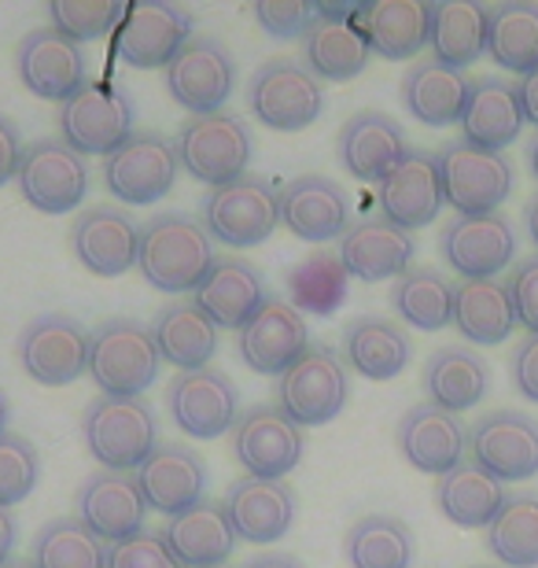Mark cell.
I'll list each match as a JSON object with an SVG mask.
<instances>
[{
  "label": "cell",
  "instance_id": "25",
  "mask_svg": "<svg viewBox=\"0 0 538 568\" xmlns=\"http://www.w3.org/2000/svg\"><path fill=\"white\" fill-rule=\"evenodd\" d=\"M443 181L439 159L425 148H409L406 159L380 181V219L398 230L414 233L420 225H432L443 211Z\"/></svg>",
  "mask_w": 538,
  "mask_h": 568
},
{
  "label": "cell",
  "instance_id": "17",
  "mask_svg": "<svg viewBox=\"0 0 538 568\" xmlns=\"http://www.w3.org/2000/svg\"><path fill=\"white\" fill-rule=\"evenodd\" d=\"M16 71H19V82L27 85L33 97L55 100V104H67V100L89 82L85 49L52 27L22 33V41L16 49Z\"/></svg>",
  "mask_w": 538,
  "mask_h": 568
},
{
  "label": "cell",
  "instance_id": "13",
  "mask_svg": "<svg viewBox=\"0 0 538 568\" xmlns=\"http://www.w3.org/2000/svg\"><path fill=\"white\" fill-rule=\"evenodd\" d=\"M166 89L189 115H214L236 89L233 52L211 33H192L166 63Z\"/></svg>",
  "mask_w": 538,
  "mask_h": 568
},
{
  "label": "cell",
  "instance_id": "27",
  "mask_svg": "<svg viewBox=\"0 0 538 568\" xmlns=\"http://www.w3.org/2000/svg\"><path fill=\"white\" fill-rule=\"evenodd\" d=\"M395 443L417 473L443 476L465 462L468 428L457 414H446L432 403H417L398 422Z\"/></svg>",
  "mask_w": 538,
  "mask_h": 568
},
{
  "label": "cell",
  "instance_id": "30",
  "mask_svg": "<svg viewBox=\"0 0 538 568\" xmlns=\"http://www.w3.org/2000/svg\"><path fill=\"white\" fill-rule=\"evenodd\" d=\"M270 292L266 281L247 258H214L211 274L192 295V303L211 317L217 328H244L262 306H266Z\"/></svg>",
  "mask_w": 538,
  "mask_h": 568
},
{
  "label": "cell",
  "instance_id": "35",
  "mask_svg": "<svg viewBox=\"0 0 538 568\" xmlns=\"http://www.w3.org/2000/svg\"><path fill=\"white\" fill-rule=\"evenodd\" d=\"M509 503L506 484L490 476L484 465L465 458L457 469L435 480V506L457 528H487Z\"/></svg>",
  "mask_w": 538,
  "mask_h": 568
},
{
  "label": "cell",
  "instance_id": "55",
  "mask_svg": "<svg viewBox=\"0 0 538 568\" xmlns=\"http://www.w3.org/2000/svg\"><path fill=\"white\" fill-rule=\"evenodd\" d=\"M517 100H520V115L524 122H531L538 130V67L531 74H524L517 82Z\"/></svg>",
  "mask_w": 538,
  "mask_h": 568
},
{
  "label": "cell",
  "instance_id": "40",
  "mask_svg": "<svg viewBox=\"0 0 538 568\" xmlns=\"http://www.w3.org/2000/svg\"><path fill=\"white\" fill-rule=\"evenodd\" d=\"M487 27H490L487 4H473V0L432 4L428 44L435 49V60L465 71L468 63H476L487 52Z\"/></svg>",
  "mask_w": 538,
  "mask_h": 568
},
{
  "label": "cell",
  "instance_id": "53",
  "mask_svg": "<svg viewBox=\"0 0 538 568\" xmlns=\"http://www.w3.org/2000/svg\"><path fill=\"white\" fill-rule=\"evenodd\" d=\"M509 377H512V388H517L524 399L538 403V336H524L520 344L512 347Z\"/></svg>",
  "mask_w": 538,
  "mask_h": 568
},
{
  "label": "cell",
  "instance_id": "56",
  "mask_svg": "<svg viewBox=\"0 0 538 568\" xmlns=\"http://www.w3.org/2000/svg\"><path fill=\"white\" fill-rule=\"evenodd\" d=\"M16 539H19V525L11 517V509L0 506V565L11 561V550H16Z\"/></svg>",
  "mask_w": 538,
  "mask_h": 568
},
{
  "label": "cell",
  "instance_id": "50",
  "mask_svg": "<svg viewBox=\"0 0 538 568\" xmlns=\"http://www.w3.org/2000/svg\"><path fill=\"white\" fill-rule=\"evenodd\" d=\"M255 22L270 38H306V30L317 22V4H306V0H262V4H255Z\"/></svg>",
  "mask_w": 538,
  "mask_h": 568
},
{
  "label": "cell",
  "instance_id": "45",
  "mask_svg": "<svg viewBox=\"0 0 538 568\" xmlns=\"http://www.w3.org/2000/svg\"><path fill=\"white\" fill-rule=\"evenodd\" d=\"M487 550L490 558L506 568H538V498L535 495H509L501 514L487 525Z\"/></svg>",
  "mask_w": 538,
  "mask_h": 568
},
{
  "label": "cell",
  "instance_id": "29",
  "mask_svg": "<svg viewBox=\"0 0 538 568\" xmlns=\"http://www.w3.org/2000/svg\"><path fill=\"white\" fill-rule=\"evenodd\" d=\"M339 163L358 181H384L409 152L406 130L384 111H358L336 138Z\"/></svg>",
  "mask_w": 538,
  "mask_h": 568
},
{
  "label": "cell",
  "instance_id": "3",
  "mask_svg": "<svg viewBox=\"0 0 538 568\" xmlns=\"http://www.w3.org/2000/svg\"><path fill=\"white\" fill-rule=\"evenodd\" d=\"M82 436L89 454L100 462V469L130 473L141 469L159 447V422L144 399L100 395L85 406Z\"/></svg>",
  "mask_w": 538,
  "mask_h": 568
},
{
  "label": "cell",
  "instance_id": "61",
  "mask_svg": "<svg viewBox=\"0 0 538 568\" xmlns=\"http://www.w3.org/2000/svg\"><path fill=\"white\" fill-rule=\"evenodd\" d=\"M0 568H38V565H33V561H19V558H11V561H4Z\"/></svg>",
  "mask_w": 538,
  "mask_h": 568
},
{
  "label": "cell",
  "instance_id": "54",
  "mask_svg": "<svg viewBox=\"0 0 538 568\" xmlns=\"http://www.w3.org/2000/svg\"><path fill=\"white\" fill-rule=\"evenodd\" d=\"M19 159H22V138H19V126H16V122H11L8 115H0V185H8V181H16Z\"/></svg>",
  "mask_w": 538,
  "mask_h": 568
},
{
  "label": "cell",
  "instance_id": "18",
  "mask_svg": "<svg viewBox=\"0 0 538 568\" xmlns=\"http://www.w3.org/2000/svg\"><path fill=\"white\" fill-rule=\"evenodd\" d=\"M468 458L501 484L538 476V422L520 410H495L468 428Z\"/></svg>",
  "mask_w": 538,
  "mask_h": 568
},
{
  "label": "cell",
  "instance_id": "34",
  "mask_svg": "<svg viewBox=\"0 0 538 568\" xmlns=\"http://www.w3.org/2000/svg\"><path fill=\"white\" fill-rule=\"evenodd\" d=\"M468 89H473V78L432 55V60L409 63L403 74V104L425 126H450V122H461Z\"/></svg>",
  "mask_w": 538,
  "mask_h": 568
},
{
  "label": "cell",
  "instance_id": "9",
  "mask_svg": "<svg viewBox=\"0 0 538 568\" xmlns=\"http://www.w3.org/2000/svg\"><path fill=\"white\" fill-rule=\"evenodd\" d=\"M16 185L33 211L67 214L82 207L89 196V166L71 144H63V138H44L22 144Z\"/></svg>",
  "mask_w": 538,
  "mask_h": 568
},
{
  "label": "cell",
  "instance_id": "31",
  "mask_svg": "<svg viewBox=\"0 0 538 568\" xmlns=\"http://www.w3.org/2000/svg\"><path fill=\"white\" fill-rule=\"evenodd\" d=\"M354 27L369 44V52H380L384 60H414L428 44L432 4H420V0H369V4H362Z\"/></svg>",
  "mask_w": 538,
  "mask_h": 568
},
{
  "label": "cell",
  "instance_id": "47",
  "mask_svg": "<svg viewBox=\"0 0 538 568\" xmlns=\"http://www.w3.org/2000/svg\"><path fill=\"white\" fill-rule=\"evenodd\" d=\"M292 295L295 311L311 314H332L347 300V270H343L339 255H314L303 266L292 270Z\"/></svg>",
  "mask_w": 538,
  "mask_h": 568
},
{
  "label": "cell",
  "instance_id": "23",
  "mask_svg": "<svg viewBox=\"0 0 538 568\" xmlns=\"http://www.w3.org/2000/svg\"><path fill=\"white\" fill-rule=\"evenodd\" d=\"M136 487H141L148 509L166 517H177L185 509L200 506L207 498V462H203L200 450L181 447V443H163V447L152 450L141 469L133 473Z\"/></svg>",
  "mask_w": 538,
  "mask_h": 568
},
{
  "label": "cell",
  "instance_id": "4",
  "mask_svg": "<svg viewBox=\"0 0 538 568\" xmlns=\"http://www.w3.org/2000/svg\"><path fill=\"white\" fill-rule=\"evenodd\" d=\"M60 133L63 144H71L78 155H111L133 138V100L122 85L108 82V78H93L78 93L60 104Z\"/></svg>",
  "mask_w": 538,
  "mask_h": 568
},
{
  "label": "cell",
  "instance_id": "5",
  "mask_svg": "<svg viewBox=\"0 0 538 568\" xmlns=\"http://www.w3.org/2000/svg\"><path fill=\"white\" fill-rule=\"evenodd\" d=\"M247 108L266 130L300 133L325 111V89L300 60H266L247 82Z\"/></svg>",
  "mask_w": 538,
  "mask_h": 568
},
{
  "label": "cell",
  "instance_id": "2",
  "mask_svg": "<svg viewBox=\"0 0 538 568\" xmlns=\"http://www.w3.org/2000/svg\"><path fill=\"white\" fill-rule=\"evenodd\" d=\"M163 355L155 347L152 328L130 317H111L89 336V373L97 388L119 399H141L159 381Z\"/></svg>",
  "mask_w": 538,
  "mask_h": 568
},
{
  "label": "cell",
  "instance_id": "15",
  "mask_svg": "<svg viewBox=\"0 0 538 568\" xmlns=\"http://www.w3.org/2000/svg\"><path fill=\"white\" fill-rule=\"evenodd\" d=\"M439 252L461 281H490L517 255V233L501 211L454 214L439 233Z\"/></svg>",
  "mask_w": 538,
  "mask_h": 568
},
{
  "label": "cell",
  "instance_id": "44",
  "mask_svg": "<svg viewBox=\"0 0 538 568\" xmlns=\"http://www.w3.org/2000/svg\"><path fill=\"white\" fill-rule=\"evenodd\" d=\"M487 52L512 74H531L538 67V4H495L487 27Z\"/></svg>",
  "mask_w": 538,
  "mask_h": 568
},
{
  "label": "cell",
  "instance_id": "14",
  "mask_svg": "<svg viewBox=\"0 0 538 568\" xmlns=\"http://www.w3.org/2000/svg\"><path fill=\"white\" fill-rule=\"evenodd\" d=\"M303 450H306L303 428L288 422V414H284L277 403L251 406L247 414L236 417L233 454L247 469V476L284 480V476L303 462Z\"/></svg>",
  "mask_w": 538,
  "mask_h": 568
},
{
  "label": "cell",
  "instance_id": "60",
  "mask_svg": "<svg viewBox=\"0 0 538 568\" xmlns=\"http://www.w3.org/2000/svg\"><path fill=\"white\" fill-rule=\"evenodd\" d=\"M528 163H531V174H535V181H538V138H535L531 148H528Z\"/></svg>",
  "mask_w": 538,
  "mask_h": 568
},
{
  "label": "cell",
  "instance_id": "19",
  "mask_svg": "<svg viewBox=\"0 0 538 568\" xmlns=\"http://www.w3.org/2000/svg\"><path fill=\"white\" fill-rule=\"evenodd\" d=\"M166 406L174 425L192 439H217L236 425L240 392L222 369L177 373L166 388Z\"/></svg>",
  "mask_w": 538,
  "mask_h": 568
},
{
  "label": "cell",
  "instance_id": "62",
  "mask_svg": "<svg viewBox=\"0 0 538 568\" xmlns=\"http://www.w3.org/2000/svg\"><path fill=\"white\" fill-rule=\"evenodd\" d=\"M473 568H498V565H473Z\"/></svg>",
  "mask_w": 538,
  "mask_h": 568
},
{
  "label": "cell",
  "instance_id": "59",
  "mask_svg": "<svg viewBox=\"0 0 538 568\" xmlns=\"http://www.w3.org/2000/svg\"><path fill=\"white\" fill-rule=\"evenodd\" d=\"M8 422H11V403H8L4 388H0V436L8 432Z\"/></svg>",
  "mask_w": 538,
  "mask_h": 568
},
{
  "label": "cell",
  "instance_id": "37",
  "mask_svg": "<svg viewBox=\"0 0 538 568\" xmlns=\"http://www.w3.org/2000/svg\"><path fill=\"white\" fill-rule=\"evenodd\" d=\"M343 358L365 381H392L414 358V339L387 317H358L343 333Z\"/></svg>",
  "mask_w": 538,
  "mask_h": 568
},
{
  "label": "cell",
  "instance_id": "20",
  "mask_svg": "<svg viewBox=\"0 0 538 568\" xmlns=\"http://www.w3.org/2000/svg\"><path fill=\"white\" fill-rule=\"evenodd\" d=\"M136 247H141V225L114 203H93L71 222V252L97 277H122L125 270H133Z\"/></svg>",
  "mask_w": 538,
  "mask_h": 568
},
{
  "label": "cell",
  "instance_id": "43",
  "mask_svg": "<svg viewBox=\"0 0 538 568\" xmlns=\"http://www.w3.org/2000/svg\"><path fill=\"white\" fill-rule=\"evenodd\" d=\"M392 306L406 325L439 333L446 322H454V284L432 266H409L392 284Z\"/></svg>",
  "mask_w": 538,
  "mask_h": 568
},
{
  "label": "cell",
  "instance_id": "12",
  "mask_svg": "<svg viewBox=\"0 0 538 568\" xmlns=\"http://www.w3.org/2000/svg\"><path fill=\"white\" fill-rule=\"evenodd\" d=\"M19 366L44 388H63L89 373V333L78 317L52 311L41 314L19 333Z\"/></svg>",
  "mask_w": 538,
  "mask_h": 568
},
{
  "label": "cell",
  "instance_id": "1",
  "mask_svg": "<svg viewBox=\"0 0 538 568\" xmlns=\"http://www.w3.org/2000/svg\"><path fill=\"white\" fill-rule=\"evenodd\" d=\"M214 236L207 225L192 214L163 211L141 225V247H136V270L159 292L181 295L196 292L214 266Z\"/></svg>",
  "mask_w": 538,
  "mask_h": 568
},
{
  "label": "cell",
  "instance_id": "6",
  "mask_svg": "<svg viewBox=\"0 0 538 568\" xmlns=\"http://www.w3.org/2000/svg\"><path fill=\"white\" fill-rule=\"evenodd\" d=\"M251 148L255 144H251L247 122H240L236 115H225V111L192 115L189 122H181V130L174 138L177 163L211 189H222L229 181L247 174Z\"/></svg>",
  "mask_w": 538,
  "mask_h": 568
},
{
  "label": "cell",
  "instance_id": "58",
  "mask_svg": "<svg viewBox=\"0 0 538 568\" xmlns=\"http://www.w3.org/2000/svg\"><path fill=\"white\" fill-rule=\"evenodd\" d=\"M528 233H531V244L538 247V196L528 203Z\"/></svg>",
  "mask_w": 538,
  "mask_h": 568
},
{
  "label": "cell",
  "instance_id": "24",
  "mask_svg": "<svg viewBox=\"0 0 538 568\" xmlns=\"http://www.w3.org/2000/svg\"><path fill=\"white\" fill-rule=\"evenodd\" d=\"M281 225L300 241L325 244L343 241L351 230V196L347 189L336 185L322 174L292 178L281 189Z\"/></svg>",
  "mask_w": 538,
  "mask_h": 568
},
{
  "label": "cell",
  "instance_id": "33",
  "mask_svg": "<svg viewBox=\"0 0 538 568\" xmlns=\"http://www.w3.org/2000/svg\"><path fill=\"white\" fill-rule=\"evenodd\" d=\"M159 536H163V542L181 568L225 565L233 558V547H236V536H233V528H229L222 503H211V498H203L200 506L185 509V514L170 517Z\"/></svg>",
  "mask_w": 538,
  "mask_h": 568
},
{
  "label": "cell",
  "instance_id": "51",
  "mask_svg": "<svg viewBox=\"0 0 538 568\" xmlns=\"http://www.w3.org/2000/svg\"><path fill=\"white\" fill-rule=\"evenodd\" d=\"M108 568H181L170 554L159 531H136V536L111 542L108 547Z\"/></svg>",
  "mask_w": 538,
  "mask_h": 568
},
{
  "label": "cell",
  "instance_id": "10",
  "mask_svg": "<svg viewBox=\"0 0 538 568\" xmlns=\"http://www.w3.org/2000/svg\"><path fill=\"white\" fill-rule=\"evenodd\" d=\"M439 159L443 200L457 214H490L509 200L512 192V163L506 152H487V148L454 141Z\"/></svg>",
  "mask_w": 538,
  "mask_h": 568
},
{
  "label": "cell",
  "instance_id": "28",
  "mask_svg": "<svg viewBox=\"0 0 538 568\" xmlns=\"http://www.w3.org/2000/svg\"><path fill=\"white\" fill-rule=\"evenodd\" d=\"M414 252H417L414 233L398 230V225L380 219V214L351 225L339 241V263L347 270V277H358L365 284L403 277L409 263H414Z\"/></svg>",
  "mask_w": 538,
  "mask_h": 568
},
{
  "label": "cell",
  "instance_id": "21",
  "mask_svg": "<svg viewBox=\"0 0 538 568\" xmlns=\"http://www.w3.org/2000/svg\"><path fill=\"white\" fill-rule=\"evenodd\" d=\"M225 517L236 539L244 542H277L292 531L300 495L288 480H262V476H240L229 484Z\"/></svg>",
  "mask_w": 538,
  "mask_h": 568
},
{
  "label": "cell",
  "instance_id": "57",
  "mask_svg": "<svg viewBox=\"0 0 538 568\" xmlns=\"http://www.w3.org/2000/svg\"><path fill=\"white\" fill-rule=\"evenodd\" d=\"M244 568H306L295 554H258V558H251Z\"/></svg>",
  "mask_w": 538,
  "mask_h": 568
},
{
  "label": "cell",
  "instance_id": "52",
  "mask_svg": "<svg viewBox=\"0 0 538 568\" xmlns=\"http://www.w3.org/2000/svg\"><path fill=\"white\" fill-rule=\"evenodd\" d=\"M506 288L512 295V311L517 322L528 328V336H538V255L524 263L506 277Z\"/></svg>",
  "mask_w": 538,
  "mask_h": 568
},
{
  "label": "cell",
  "instance_id": "63",
  "mask_svg": "<svg viewBox=\"0 0 538 568\" xmlns=\"http://www.w3.org/2000/svg\"><path fill=\"white\" fill-rule=\"evenodd\" d=\"M207 568H229V565H207Z\"/></svg>",
  "mask_w": 538,
  "mask_h": 568
},
{
  "label": "cell",
  "instance_id": "42",
  "mask_svg": "<svg viewBox=\"0 0 538 568\" xmlns=\"http://www.w3.org/2000/svg\"><path fill=\"white\" fill-rule=\"evenodd\" d=\"M303 63L317 82H351L369 67V44L354 22L317 19L303 38Z\"/></svg>",
  "mask_w": 538,
  "mask_h": 568
},
{
  "label": "cell",
  "instance_id": "16",
  "mask_svg": "<svg viewBox=\"0 0 538 568\" xmlns=\"http://www.w3.org/2000/svg\"><path fill=\"white\" fill-rule=\"evenodd\" d=\"M192 38V11L170 0H141V4L125 8V19L119 27V52L122 63L136 67V71H155L174 60Z\"/></svg>",
  "mask_w": 538,
  "mask_h": 568
},
{
  "label": "cell",
  "instance_id": "22",
  "mask_svg": "<svg viewBox=\"0 0 538 568\" xmlns=\"http://www.w3.org/2000/svg\"><path fill=\"white\" fill-rule=\"evenodd\" d=\"M311 351V328L288 300H266V306L240 328V358L247 369L284 377Z\"/></svg>",
  "mask_w": 538,
  "mask_h": 568
},
{
  "label": "cell",
  "instance_id": "11",
  "mask_svg": "<svg viewBox=\"0 0 538 568\" xmlns=\"http://www.w3.org/2000/svg\"><path fill=\"white\" fill-rule=\"evenodd\" d=\"M174 141L159 130H133V138L104 159V185L114 200L130 207H148L163 200L177 181Z\"/></svg>",
  "mask_w": 538,
  "mask_h": 568
},
{
  "label": "cell",
  "instance_id": "32",
  "mask_svg": "<svg viewBox=\"0 0 538 568\" xmlns=\"http://www.w3.org/2000/svg\"><path fill=\"white\" fill-rule=\"evenodd\" d=\"M457 126H461L465 144L506 152V144L517 141L524 126L517 85H509L506 78H476Z\"/></svg>",
  "mask_w": 538,
  "mask_h": 568
},
{
  "label": "cell",
  "instance_id": "36",
  "mask_svg": "<svg viewBox=\"0 0 538 568\" xmlns=\"http://www.w3.org/2000/svg\"><path fill=\"white\" fill-rule=\"evenodd\" d=\"M152 336L163 362L177 373L207 369L217 351V325L192 300H174L155 314Z\"/></svg>",
  "mask_w": 538,
  "mask_h": 568
},
{
  "label": "cell",
  "instance_id": "8",
  "mask_svg": "<svg viewBox=\"0 0 538 568\" xmlns=\"http://www.w3.org/2000/svg\"><path fill=\"white\" fill-rule=\"evenodd\" d=\"M203 225L214 241L229 247H255L270 241L281 225V192L270 185V178L244 174L211 189V196L203 200Z\"/></svg>",
  "mask_w": 538,
  "mask_h": 568
},
{
  "label": "cell",
  "instance_id": "41",
  "mask_svg": "<svg viewBox=\"0 0 538 568\" xmlns=\"http://www.w3.org/2000/svg\"><path fill=\"white\" fill-rule=\"evenodd\" d=\"M414 554V531L395 514H365L343 536V558L351 568H409Z\"/></svg>",
  "mask_w": 538,
  "mask_h": 568
},
{
  "label": "cell",
  "instance_id": "26",
  "mask_svg": "<svg viewBox=\"0 0 538 568\" xmlns=\"http://www.w3.org/2000/svg\"><path fill=\"white\" fill-rule=\"evenodd\" d=\"M78 520H82L89 531H97L108 547L144 531L148 503H144L141 487H136V476L97 469L78 487Z\"/></svg>",
  "mask_w": 538,
  "mask_h": 568
},
{
  "label": "cell",
  "instance_id": "7",
  "mask_svg": "<svg viewBox=\"0 0 538 568\" xmlns=\"http://www.w3.org/2000/svg\"><path fill=\"white\" fill-rule=\"evenodd\" d=\"M351 399L347 362L325 344H314L295 366L277 381V406L300 428L328 425L343 414Z\"/></svg>",
  "mask_w": 538,
  "mask_h": 568
},
{
  "label": "cell",
  "instance_id": "46",
  "mask_svg": "<svg viewBox=\"0 0 538 568\" xmlns=\"http://www.w3.org/2000/svg\"><path fill=\"white\" fill-rule=\"evenodd\" d=\"M38 568H108V542L78 517H55L33 536Z\"/></svg>",
  "mask_w": 538,
  "mask_h": 568
},
{
  "label": "cell",
  "instance_id": "49",
  "mask_svg": "<svg viewBox=\"0 0 538 568\" xmlns=\"http://www.w3.org/2000/svg\"><path fill=\"white\" fill-rule=\"evenodd\" d=\"M41 480V454L27 436L4 432L0 436V506L11 509L33 495Z\"/></svg>",
  "mask_w": 538,
  "mask_h": 568
},
{
  "label": "cell",
  "instance_id": "39",
  "mask_svg": "<svg viewBox=\"0 0 538 568\" xmlns=\"http://www.w3.org/2000/svg\"><path fill=\"white\" fill-rule=\"evenodd\" d=\"M490 388V366L468 347H439L425 362V392L428 403L446 414L461 417L484 399Z\"/></svg>",
  "mask_w": 538,
  "mask_h": 568
},
{
  "label": "cell",
  "instance_id": "48",
  "mask_svg": "<svg viewBox=\"0 0 538 568\" xmlns=\"http://www.w3.org/2000/svg\"><path fill=\"white\" fill-rule=\"evenodd\" d=\"M52 30L67 33L71 41H100L125 19L119 0H55L49 4Z\"/></svg>",
  "mask_w": 538,
  "mask_h": 568
},
{
  "label": "cell",
  "instance_id": "38",
  "mask_svg": "<svg viewBox=\"0 0 538 568\" xmlns=\"http://www.w3.org/2000/svg\"><path fill=\"white\" fill-rule=\"evenodd\" d=\"M454 325L468 344L498 347L517 328V311L506 281H461L454 284Z\"/></svg>",
  "mask_w": 538,
  "mask_h": 568
}]
</instances>
